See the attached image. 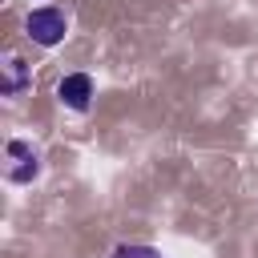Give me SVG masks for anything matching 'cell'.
<instances>
[{
    "label": "cell",
    "mask_w": 258,
    "mask_h": 258,
    "mask_svg": "<svg viewBox=\"0 0 258 258\" xmlns=\"http://www.w3.org/2000/svg\"><path fill=\"white\" fill-rule=\"evenodd\" d=\"M24 36L32 44H40V48H56L69 36V16L60 8H52V4H40V8H32L24 16Z\"/></svg>",
    "instance_id": "6da1fadb"
},
{
    "label": "cell",
    "mask_w": 258,
    "mask_h": 258,
    "mask_svg": "<svg viewBox=\"0 0 258 258\" xmlns=\"http://www.w3.org/2000/svg\"><path fill=\"white\" fill-rule=\"evenodd\" d=\"M56 101L73 113H85L93 105V77L89 73H64L56 81Z\"/></svg>",
    "instance_id": "7a4b0ae2"
},
{
    "label": "cell",
    "mask_w": 258,
    "mask_h": 258,
    "mask_svg": "<svg viewBox=\"0 0 258 258\" xmlns=\"http://www.w3.org/2000/svg\"><path fill=\"white\" fill-rule=\"evenodd\" d=\"M8 181H16V185H24V181H32L36 173H40V157H36V149L28 145V141H8Z\"/></svg>",
    "instance_id": "3957f363"
},
{
    "label": "cell",
    "mask_w": 258,
    "mask_h": 258,
    "mask_svg": "<svg viewBox=\"0 0 258 258\" xmlns=\"http://www.w3.org/2000/svg\"><path fill=\"white\" fill-rule=\"evenodd\" d=\"M8 77H4V97H20L28 85H32V73H28V64L20 60V56H8Z\"/></svg>",
    "instance_id": "277c9868"
},
{
    "label": "cell",
    "mask_w": 258,
    "mask_h": 258,
    "mask_svg": "<svg viewBox=\"0 0 258 258\" xmlns=\"http://www.w3.org/2000/svg\"><path fill=\"white\" fill-rule=\"evenodd\" d=\"M109 258H161L157 246H145V242H121Z\"/></svg>",
    "instance_id": "5b68a950"
}]
</instances>
